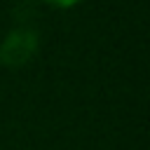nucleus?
Listing matches in <instances>:
<instances>
[{"mask_svg":"<svg viewBox=\"0 0 150 150\" xmlns=\"http://www.w3.org/2000/svg\"><path fill=\"white\" fill-rule=\"evenodd\" d=\"M35 33L28 30V28H16L12 30L2 47H0V61L7 63V66H19V63H26L30 59V54L35 52Z\"/></svg>","mask_w":150,"mask_h":150,"instance_id":"obj_1","label":"nucleus"},{"mask_svg":"<svg viewBox=\"0 0 150 150\" xmlns=\"http://www.w3.org/2000/svg\"><path fill=\"white\" fill-rule=\"evenodd\" d=\"M45 2H49V5H54V7H61V9H66V7H73V5H77L80 0H45Z\"/></svg>","mask_w":150,"mask_h":150,"instance_id":"obj_2","label":"nucleus"}]
</instances>
